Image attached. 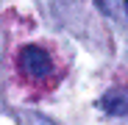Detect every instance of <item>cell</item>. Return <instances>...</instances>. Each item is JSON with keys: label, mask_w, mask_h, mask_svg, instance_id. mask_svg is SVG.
I'll list each match as a JSON object with an SVG mask.
<instances>
[{"label": "cell", "mask_w": 128, "mask_h": 125, "mask_svg": "<svg viewBox=\"0 0 128 125\" xmlns=\"http://www.w3.org/2000/svg\"><path fill=\"white\" fill-rule=\"evenodd\" d=\"M103 109L109 111V114H128V86H114L103 95Z\"/></svg>", "instance_id": "2"}, {"label": "cell", "mask_w": 128, "mask_h": 125, "mask_svg": "<svg viewBox=\"0 0 128 125\" xmlns=\"http://www.w3.org/2000/svg\"><path fill=\"white\" fill-rule=\"evenodd\" d=\"M125 11H128V0H125Z\"/></svg>", "instance_id": "3"}, {"label": "cell", "mask_w": 128, "mask_h": 125, "mask_svg": "<svg viewBox=\"0 0 128 125\" xmlns=\"http://www.w3.org/2000/svg\"><path fill=\"white\" fill-rule=\"evenodd\" d=\"M20 70L34 83H45L56 75V64H53L50 53L39 45H28V47L20 50Z\"/></svg>", "instance_id": "1"}]
</instances>
